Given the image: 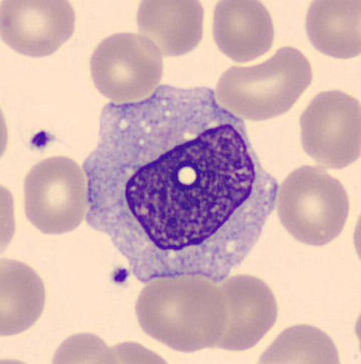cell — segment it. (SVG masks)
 I'll return each mask as SVG.
<instances>
[{"mask_svg":"<svg viewBox=\"0 0 361 364\" xmlns=\"http://www.w3.org/2000/svg\"><path fill=\"white\" fill-rule=\"evenodd\" d=\"M84 170L87 223L141 283L226 279L259 240L278 190L243 119L207 87L162 85L144 101L107 107Z\"/></svg>","mask_w":361,"mask_h":364,"instance_id":"1","label":"cell"},{"mask_svg":"<svg viewBox=\"0 0 361 364\" xmlns=\"http://www.w3.org/2000/svg\"><path fill=\"white\" fill-rule=\"evenodd\" d=\"M136 314L149 336L174 350L218 348L226 324L225 295L220 282L203 275L156 278L141 290Z\"/></svg>","mask_w":361,"mask_h":364,"instance_id":"2","label":"cell"},{"mask_svg":"<svg viewBox=\"0 0 361 364\" xmlns=\"http://www.w3.org/2000/svg\"><path fill=\"white\" fill-rule=\"evenodd\" d=\"M311 82L306 56L283 46L261 65L227 70L214 95L219 106L237 118L261 122L289 111Z\"/></svg>","mask_w":361,"mask_h":364,"instance_id":"3","label":"cell"},{"mask_svg":"<svg viewBox=\"0 0 361 364\" xmlns=\"http://www.w3.org/2000/svg\"><path fill=\"white\" fill-rule=\"evenodd\" d=\"M275 207L290 235L306 245L320 247L343 231L350 198L343 184L324 168L302 166L278 186Z\"/></svg>","mask_w":361,"mask_h":364,"instance_id":"4","label":"cell"},{"mask_svg":"<svg viewBox=\"0 0 361 364\" xmlns=\"http://www.w3.org/2000/svg\"><path fill=\"white\" fill-rule=\"evenodd\" d=\"M23 192L26 218L45 234L72 231L89 212L87 174L70 158L58 156L34 165Z\"/></svg>","mask_w":361,"mask_h":364,"instance_id":"5","label":"cell"},{"mask_svg":"<svg viewBox=\"0 0 361 364\" xmlns=\"http://www.w3.org/2000/svg\"><path fill=\"white\" fill-rule=\"evenodd\" d=\"M97 90L117 105L147 100L158 89L162 55L152 41L138 33H116L97 46L90 58Z\"/></svg>","mask_w":361,"mask_h":364,"instance_id":"6","label":"cell"},{"mask_svg":"<svg viewBox=\"0 0 361 364\" xmlns=\"http://www.w3.org/2000/svg\"><path fill=\"white\" fill-rule=\"evenodd\" d=\"M301 143L323 168L341 170L360 157V102L340 90L314 97L300 119Z\"/></svg>","mask_w":361,"mask_h":364,"instance_id":"7","label":"cell"},{"mask_svg":"<svg viewBox=\"0 0 361 364\" xmlns=\"http://www.w3.org/2000/svg\"><path fill=\"white\" fill-rule=\"evenodd\" d=\"M75 14L65 0H6L0 33L12 50L31 58L53 55L75 31Z\"/></svg>","mask_w":361,"mask_h":364,"instance_id":"8","label":"cell"},{"mask_svg":"<svg viewBox=\"0 0 361 364\" xmlns=\"http://www.w3.org/2000/svg\"><path fill=\"white\" fill-rule=\"evenodd\" d=\"M226 302V324L218 348H252L276 323L277 301L269 286L251 275H235L220 282Z\"/></svg>","mask_w":361,"mask_h":364,"instance_id":"9","label":"cell"},{"mask_svg":"<svg viewBox=\"0 0 361 364\" xmlns=\"http://www.w3.org/2000/svg\"><path fill=\"white\" fill-rule=\"evenodd\" d=\"M213 36L219 50L234 62L254 60L270 50L274 24L256 0H222L214 11Z\"/></svg>","mask_w":361,"mask_h":364,"instance_id":"10","label":"cell"},{"mask_svg":"<svg viewBox=\"0 0 361 364\" xmlns=\"http://www.w3.org/2000/svg\"><path fill=\"white\" fill-rule=\"evenodd\" d=\"M136 18L140 34L162 55H186L203 36L204 9L197 0H145Z\"/></svg>","mask_w":361,"mask_h":364,"instance_id":"11","label":"cell"},{"mask_svg":"<svg viewBox=\"0 0 361 364\" xmlns=\"http://www.w3.org/2000/svg\"><path fill=\"white\" fill-rule=\"evenodd\" d=\"M306 31L317 50L336 58H351L361 51L360 0H316L307 12Z\"/></svg>","mask_w":361,"mask_h":364,"instance_id":"12","label":"cell"},{"mask_svg":"<svg viewBox=\"0 0 361 364\" xmlns=\"http://www.w3.org/2000/svg\"><path fill=\"white\" fill-rule=\"evenodd\" d=\"M43 281L31 267L1 261V336H14L40 318L45 306Z\"/></svg>","mask_w":361,"mask_h":364,"instance_id":"13","label":"cell"},{"mask_svg":"<svg viewBox=\"0 0 361 364\" xmlns=\"http://www.w3.org/2000/svg\"><path fill=\"white\" fill-rule=\"evenodd\" d=\"M262 363H338V349L328 334L308 325L290 327L273 342Z\"/></svg>","mask_w":361,"mask_h":364,"instance_id":"14","label":"cell"}]
</instances>
